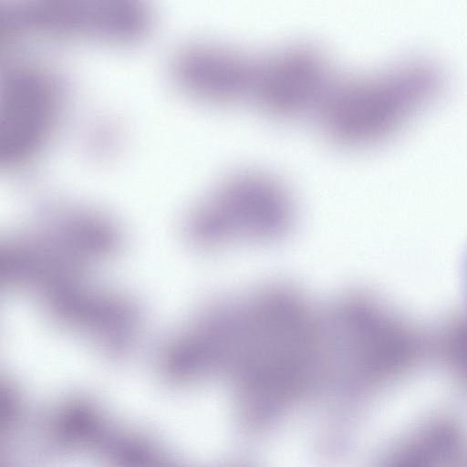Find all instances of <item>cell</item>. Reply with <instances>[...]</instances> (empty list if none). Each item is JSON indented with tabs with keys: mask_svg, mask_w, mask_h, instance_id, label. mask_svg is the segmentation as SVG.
Here are the masks:
<instances>
[{
	"mask_svg": "<svg viewBox=\"0 0 467 467\" xmlns=\"http://www.w3.org/2000/svg\"><path fill=\"white\" fill-rule=\"evenodd\" d=\"M120 244L116 224L101 213L61 206L11 234L0 246V280L9 290L41 298L87 278Z\"/></svg>",
	"mask_w": 467,
	"mask_h": 467,
	"instance_id": "6da1fadb",
	"label": "cell"
},
{
	"mask_svg": "<svg viewBox=\"0 0 467 467\" xmlns=\"http://www.w3.org/2000/svg\"><path fill=\"white\" fill-rule=\"evenodd\" d=\"M416 339L373 295L347 290L318 308L316 380L373 384L389 379L416 358Z\"/></svg>",
	"mask_w": 467,
	"mask_h": 467,
	"instance_id": "7a4b0ae2",
	"label": "cell"
},
{
	"mask_svg": "<svg viewBox=\"0 0 467 467\" xmlns=\"http://www.w3.org/2000/svg\"><path fill=\"white\" fill-rule=\"evenodd\" d=\"M295 209L287 186L258 168L225 175L191 210L185 232L190 242L214 250L234 241L269 243L291 229Z\"/></svg>",
	"mask_w": 467,
	"mask_h": 467,
	"instance_id": "3957f363",
	"label": "cell"
},
{
	"mask_svg": "<svg viewBox=\"0 0 467 467\" xmlns=\"http://www.w3.org/2000/svg\"><path fill=\"white\" fill-rule=\"evenodd\" d=\"M404 67L382 74L333 76L312 114L329 139L348 145L377 140L430 93V74Z\"/></svg>",
	"mask_w": 467,
	"mask_h": 467,
	"instance_id": "277c9868",
	"label": "cell"
},
{
	"mask_svg": "<svg viewBox=\"0 0 467 467\" xmlns=\"http://www.w3.org/2000/svg\"><path fill=\"white\" fill-rule=\"evenodd\" d=\"M150 13L134 0H15L0 7V36L130 42L143 36Z\"/></svg>",
	"mask_w": 467,
	"mask_h": 467,
	"instance_id": "5b68a950",
	"label": "cell"
},
{
	"mask_svg": "<svg viewBox=\"0 0 467 467\" xmlns=\"http://www.w3.org/2000/svg\"><path fill=\"white\" fill-rule=\"evenodd\" d=\"M56 78L34 63L8 67L0 88V167L34 161L52 138L63 110Z\"/></svg>",
	"mask_w": 467,
	"mask_h": 467,
	"instance_id": "8992f818",
	"label": "cell"
},
{
	"mask_svg": "<svg viewBox=\"0 0 467 467\" xmlns=\"http://www.w3.org/2000/svg\"><path fill=\"white\" fill-rule=\"evenodd\" d=\"M49 317L107 354H124L142 329L137 306L123 294L88 278L63 285L40 298Z\"/></svg>",
	"mask_w": 467,
	"mask_h": 467,
	"instance_id": "52a82bcc",
	"label": "cell"
},
{
	"mask_svg": "<svg viewBox=\"0 0 467 467\" xmlns=\"http://www.w3.org/2000/svg\"><path fill=\"white\" fill-rule=\"evenodd\" d=\"M332 77L319 47L287 44L256 56L251 99L276 117L312 114Z\"/></svg>",
	"mask_w": 467,
	"mask_h": 467,
	"instance_id": "ba28073f",
	"label": "cell"
},
{
	"mask_svg": "<svg viewBox=\"0 0 467 467\" xmlns=\"http://www.w3.org/2000/svg\"><path fill=\"white\" fill-rule=\"evenodd\" d=\"M256 56L209 40L183 45L171 60V74L187 93L213 102L251 99Z\"/></svg>",
	"mask_w": 467,
	"mask_h": 467,
	"instance_id": "9c48e42d",
	"label": "cell"
}]
</instances>
